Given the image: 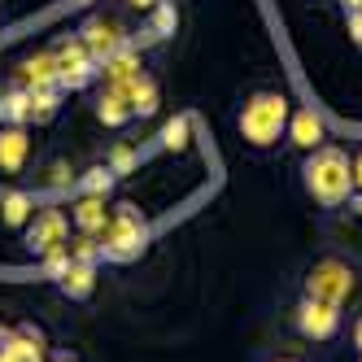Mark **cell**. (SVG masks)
<instances>
[{
	"label": "cell",
	"mask_w": 362,
	"mask_h": 362,
	"mask_svg": "<svg viewBox=\"0 0 362 362\" xmlns=\"http://www.w3.org/2000/svg\"><path fill=\"white\" fill-rule=\"evenodd\" d=\"M122 44H132V40L122 35V27H118V22L96 18V22H88V27H83V48L92 53V62H96V66L105 62V57H114Z\"/></svg>",
	"instance_id": "10"
},
{
	"label": "cell",
	"mask_w": 362,
	"mask_h": 362,
	"mask_svg": "<svg viewBox=\"0 0 362 362\" xmlns=\"http://www.w3.org/2000/svg\"><path fill=\"white\" fill-rule=\"evenodd\" d=\"M175 27H179V9H175V0H162V5H153V22H148V40H166V35H175Z\"/></svg>",
	"instance_id": "22"
},
{
	"label": "cell",
	"mask_w": 362,
	"mask_h": 362,
	"mask_svg": "<svg viewBox=\"0 0 362 362\" xmlns=\"http://www.w3.org/2000/svg\"><path fill=\"white\" fill-rule=\"evenodd\" d=\"M188 132H192V122H188V114H179V118H170L166 127H162V148L166 153H184L188 148Z\"/></svg>",
	"instance_id": "23"
},
{
	"label": "cell",
	"mask_w": 362,
	"mask_h": 362,
	"mask_svg": "<svg viewBox=\"0 0 362 362\" xmlns=\"http://www.w3.org/2000/svg\"><path fill=\"white\" fill-rule=\"evenodd\" d=\"M31 96V110H27V122H48L57 118V105H62V88H40V92H27Z\"/></svg>",
	"instance_id": "19"
},
{
	"label": "cell",
	"mask_w": 362,
	"mask_h": 362,
	"mask_svg": "<svg viewBox=\"0 0 362 362\" xmlns=\"http://www.w3.org/2000/svg\"><path fill=\"white\" fill-rule=\"evenodd\" d=\"M100 74H105L114 88H127L132 79H140V74H144V66H140V48H136V44H122L114 57L100 62Z\"/></svg>",
	"instance_id": "12"
},
{
	"label": "cell",
	"mask_w": 362,
	"mask_h": 362,
	"mask_svg": "<svg viewBox=\"0 0 362 362\" xmlns=\"http://www.w3.org/2000/svg\"><path fill=\"white\" fill-rule=\"evenodd\" d=\"M70 245V218L66 210H57V205H48V210H35L31 227H27V249L35 257H48Z\"/></svg>",
	"instance_id": "6"
},
{
	"label": "cell",
	"mask_w": 362,
	"mask_h": 362,
	"mask_svg": "<svg viewBox=\"0 0 362 362\" xmlns=\"http://www.w3.org/2000/svg\"><path fill=\"white\" fill-rule=\"evenodd\" d=\"M57 362H74V358H57Z\"/></svg>",
	"instance_id": "32"
},
{
	"label": "cell",
	"mask_w": 362,
	"mask_h": 362,
	"mask_svg": "<svg viewBox=\"0 0 362 362\" xmlns=\"http://www.w3.org/2000/svg\"><path fill=\"white\" fill-rule=\"evenodd\" d=\"M0 362H44V332L35 323L0 327Z\"/></svg>",
	"instance_id": "8"
},
{
	"label": "cell",
	"mask_w": 362,
	"mask_h": 362,
	"mask_svg": "<svg viewBox=\"0 0 362 362\" xmlns=\"http://www.w3.org/2000/svg\"><path fill=\"white\" fill-rule=\"evenodd\" d=\"M40 262H44V271L53 275V279H62V275H66V267H70V249H57V253L40 257Z\"/></svg>",
	"instance_id": "25"
},
{
	"label": "cell",
	"mask_w": 362,
	"mask_h": 362,
	"mask_svg": "<svg viewBox=\"0 0 362 362\" xmlns=\"http://www.w3.org/2000/svg\"><path fill=\"white\" fill-rule=\"evenodd\" d=\"M354 288H358L354 267L341 262V257H319V262L305 271V297H315V301L345 305L354 297Z\"/></svg>",
	"instance_id": "4"
},
{
	"label": "cell",
	"mask_w": 362,
	"mask_h": 362,
	"mask_svg": "<svg viewBox=\"0 0 362 362\" xmlns=\"http://www.w3.org/2000/svg\"><path fill=\"white\" fill-rule=\"evenodd\" d=\"M27 158H31V136H27V127H5V122H0V175H5V179L22 175Z\"/></svg>",
	"instance_id": "9"
},
{
	"label": "cell",
	"mask_w": 362,
	"mask_h": 362,
	"mask_svg": "<svg viewBox=\"0 0 362 362\" xmlns=\"http://www.w3.org/2000/svg\"><path fill=\"white\" fill-rule=\"evenodd\" d=\"M118 184V175L110 166H92L83 179H74V188H79V197H110V188Z\"/></svg>",
	"instance_id": "20"
},
{
	"label": "cell",
	"mask_w": 362,
	"mask_h": 362,
	"mask_svg": "<svg viewBox=\"0 0 362 362\" xmlns=\"http://www.w3.org/2000/svg\"><path fill=\"white\" fill-rule=\"evenodd\" d=\"M57 284H62V293H66V297L88 301V297H92V288H96V267H92V262H70V267H66V275H62Z\"/></svg>",
	"instance_id": "17"
},
{
	"label": "cell",
	"mask_w": 362,
	"mask_h": 362,
	"mask_svg": "<svg viewBox=\"0 0 362 362\" xmlns=\"http://www.w3.org/2000/svg\"><path fill=\"white\" fill-rule=\"evenodd\" d=\"M127 100H132V114H136V118L158 114V105H162L158 79H153V74H140V79H132V83H127Z\"/></svg>",
	"instance_id": "16"
},
{
	"label": "cell",
	"mask_w": 362,
	"mask_h": 362,
	"mask_svg": "<svg viewBox=\"0 0 362 362\" xmlns=\"http://www.w3.org/2000/svg\"><path fill=\"white\" fill-rule=\"evenodd\" d=\"M35 214V197L31 192H5L0 197V218H5V227H22Z\"/></svg>",
	"instance_id": "18"
},
{
	"label": "cell",
	"mask_w": 362,
	"mask_h": 362,
	"mask_svg": "<svg viewBox=\"0 0 362 362\" xmlns=\"http://www.w3.org/2000/svg\"><path fill=\"white\" fill-rule=\"evenodd\" d=\"M96 118L100 122H105V127H127V122H132L136 114H132V100H127V88H105V92H100L96 96Z\"/></svg>",
	"instance_id": "15"
},
{
	"label": "cell",
	"mask_w": 362,
	"mask_h": 362,
	"mask_svg": "<svg viewBox=\"0 0 362 362\" xmlns=\"http://www.w3.org/2000/svg\"><path fill=\"white\" fill-rule=\"evenodd\" d=\"M341 310H345V305H327V301H315V297H301L293 323H297V332L305 336V341L327 345V341H336V336H341V323H345Z\"/></svg>",
	"instance_id": "5"
},
{
	"label": "cell",
	"mask_w": 362,
	"mask_h": 362,
	"mask_svg": "<svg viewBox=\"0 0 362 362\" xmlns=\"http://www.w3.org/2000/svg\"><path fill=\"white\" fill-rule=\"evenodd\" d=\"M354 341H358V354H362V319H358V332H354Z\"/></svg>",
	"instance_id": "30"
},
{
	"label": "cell",
	"mask_w": 362,
	"mask_h": 362,
	"mask_svg": "<svg viewBox=\"0 0 362 362\" xmlns=\"http://www.w3.org/2000/svg\"><path fill=\"white\" fill-rule=\"evenodd\" d=\"M288 114H293L288 96L275 92V88H262V92H253L245 105H240L236 132H240V140H245L249 148L267 153V148H275V144L284 140V132H288Z\"/></svg>",
	"instance_id": "2"
},
{
	"label": "cell",
	"mask_w": 362,
	"mask_h": 362,
	"mask_svg": "<svg viewBox=\"0 0 362 362\" xmlns=\"http://www.w3.org/2000/svg\"><path fill=\"white\" fill-rule=\"evenodd\" d=\"M96 240H100V262L127 267V262H136L148 245V218L136 205H118V210H110V223Z\"/></svg>",
	"instance_id": "3"
},
{
	"label": "cell",
	"mask_w": 362,
	"mask_h": 362,
	"mask_svg": "<svg viewBox=\"0 0 362 362\" xmlns=\"http://www.w3.org/2000/svg\"><path fill=\"white\" fill-rule=\"evenodd\" d=\"M275 362H301V358H275Z\"/></svg>",
	"instance_id": "31"
},
{
	"label": "cell",
	"mask_w": 362,
	"mask_h": 362,
	"mask_svg": "<svg viewBox=\"0 0 362 362\" xmlns=\"http://www.w3.org/2000/svg\"><path fill=\"white\" fill-rule=\"evenodd\" d=\"M349 31H354V40H358V48H362V13H354V18H349Z\"/></svg>",
	"instance_id": "27"
},
{
	"label": "cell",
	"mask_w": 362,
	"mask_h": 362,
	"mask_svg": "<svg viewBox=\"0 0 362 362\" xmlns=\"http://www.w3.org/2000/svg\"><path fill=\"white\" fill-rule=\"evenodd\" d=\"M127 5H136V9H153V5H162V0H127Z\"/></svg>",
	"instance_id": "28"
},
{
	"label": "cell",
	"mask_w": 362,
	"mask_h": 362,
	"mask_svg": "<svg viewBox=\"0 0 362 362\" xmlns=\"http://www.w3.org/2000/svg\"><path fill=\"white\" fill-rule=\"evenodd\" d=\"M18 83L27 88V92H40V88H57V57L53 53H35L22 62L18 70Z\"/></svg>",
	"instance_id": "13"
},
{
	"label": "cell",
	"mask_w": 362,
	"mask_h": 362,
	"mask_svg": "<svg viewBox=\"0 0 362 362\" xmlns=\"http://www.w3.org/2000/svg\"><path fill=\"white\" fill-rule=\"evenodd\" d=\"M136 162H140V148H132V144H118V148L110 153V162H105V166H110L114 175H127V170H132Z\"/></svg>",
	"instance_id": "24"
},
{
	"label": "cell",
	"mask_w": 362,
	"mask_h": 362,
	"mask_svg": "<svg viewBox=\"0 0 362 362\" xmlns=\"http://www.w3.org/2000/svg\"><path fill=\"white\" fill-rule=\"evenodd\" d=\"M74 227H79V236H100L110 223V210H105V197H79L70 210Z\"/></svg>",
	"instance_id": "14"
},
{
	"label": "cell",
	"mask_w": 362,
	"mask_h": 362,
	"mask_svg": "<svg viewBox=\"0 0 362 362\" xmlns=\"http://www.w3.org/2000/svg\"><path fill=\"white\" fill-rule=\"evenodd\" d=\"M345 9L349 13H362V0H345Z\"/></svg>",
	"instance_id": "29"
},
{
	"label": "cell",
	"mask_w": 362,
	"mask_h": 362,
	"mask_svg": "<svg viewBox=\"0 0 362 362\" xmlns=\"http://www.w3.org/2000/svg\"><path fill=\"white\" fill-rule=\"evenodd\" d=\"M354 192H362V148H358V158H354Z\"/></svg>",
	"instance_id": "26"
},
{
	"label": "cell",
	"mask_w": 362,
	"mask_h": 362,
	"mask_svg": "<svg viewBox=\"0 0 362 362\" xmlns=\"http://www.w3.org/2000/svg\"><path fill=\"white\" fill-rule=\"evenodd\" d=\"M79 5H92V0H79Z\"/></svg>",
	"instance_id": "33"
},
{
	"label": "cell",
	"mask_w": 362,
	"mask_h": 362,
	"mask_svg": "<svg viewBox=\"0 0 362 362\" xmlns=\"http://www.w3.org/2000/svg\"><path fill=\"white\" fill-rule=\"evenodd\" d=\"M27 110H31L27 88H18V92H9V96H0V122H5V127H27Z\"/></svg>",
	"instance_id": "21"
},
{
	"label": "cell",
	"mask_w": 362,
	"mask_h": 362,
	"mask_svg": "<svg viewBox=\"0 0 362 362\" xmlns=\"http://www.w3.org/2000/svg\"><path fill=\"white\" fill-rule=\"evenodd\" d=\"M301 184L305 192L315 197L323 210H336L354 197V162L345 148L336 144H319L305 153V166H301Z\"/></svg>",
	"instance_id": "1"
},
{
	"label": "cell",
	"mask_w": 362,
	"mask_h": 362,
	"mask_svg": "<svg viewBox=\"0 0 362 362\" xmlns=\"http://www.w3.org/2000/svg\"><path fill=\"white\" fill-rule=\"evenodd\" d=\"M53 57H57V88L62 92H79V88H88L96 74H100V66L92 62V53L83 48V40L62 44Z\"/></svg>",
	"instance_id": "7"
},
{
	"label": "cell",
	"mask_w": 362,
	"mask_h": 362,
	"mask_svg": "<svg viewBox=\"0 0 362 362\" xmlns=\"http://www.w3.org/2000/svg\"><path fill=\"white\" fill-rule=\"evenodd\" d=\"M284 136H288L301 153H310V148H319L323 144V118L315 114V105H301V110H293L288 114V132H284Z\"/></svg>",
	"instance_id": "11"
}]
</instances>
